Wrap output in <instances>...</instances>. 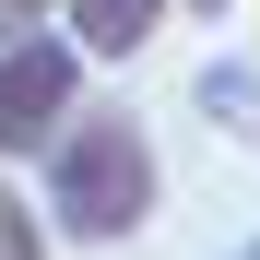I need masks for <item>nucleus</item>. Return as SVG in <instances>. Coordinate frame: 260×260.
<instances>
[{
    "instance_id": "f257e3e1",
    "label": "nucleus",
    "mask_w": 260,
    "mask_h": 260,
    "mask_svg": "<svg viewBox=\"0 0 260 260\" xmlns=\"http://www.w3.org/2000/svg\"><path fill=\"white\" fill-rule=\"evenodd\" d=\"M36 166H48V178H36V213H48V237H71V248H130L154 225V201H166L154 130L130 107H95V95L36 142Z\"/></svg>"
},
{
    "instance_id": "f03ea898",
    "label": "nucleus",
    "mask_w": 260,
    "mask_h": 260,
    "mask_svg": "<svg viewBox=\"0 0 260 260\" xmlns=\"http://www.w3.org/2000/svg\"><path fill=\"white\" fill-rule=\"evenodd\" d=\"M83 107V48L59 24H24L0 36V166H36V142Z\"/></svg>"
},
{
    "instance_id": "7ed1b4c3",
    "label": "nucleus",
    "mask_w": 260,
    "mask_h": 260,
    "mask_svg": "<svg viewBox=\"0 0 260 260\" xmlns=\"http://www.w3.org/2000/svg\"><path fill=\"white\" fill-rule=\"evenodd\" d=\"M48 24L71 36L83 59H142L166 36V0H48Z\"/></svg>"
},
{
    "instance_id": "20e7f679",
    "label": "nucleus",
    "mask_w": 260,
    "mask_h": 260,
    "mask_svg": "<svg viewBox=\"0 0 260 260\" xmlns=\"http://www.w3.org/2000/svg\"><path fill=\"white\" fill-rule=\"evenodd\" d=\"M189 107L225 130V142H260V59H213V71L189 83Z\"/></svg>"
},
{
    "instance_id": "39448f33",
    "label": "nucleus",
    "mask_w": 260,
    "mask_h": 260,
    "mask_svg": "<svg viewBox=\"0 0 260 260\" xmlns=\"http://www.w3.org/2000/svg\"><path fill=\"white\" fill-rule=\"evenodd\" d=\"M48 213H36V189H0V260H48Z\"/></svg>"
},
{
    "instance_id": "423d86ee",
    "label": "nucleus",
    "mask_w": 260,
    "mask_h": 260,
    "mask_svg": "<svg viewBox=\"0 0 260 260\" xmlns=\"http://www.w3.org/2000/svg\"><path fill=\"white\" fill-rule=\"evenodd\" d=\"M166 12H178V24H225L237 0H166Z\"/></svg>"
},
{
    "instance_id": "0eeeda50",
    "label": "nucleus",
    "mask_w": 260,
    "mask_h": 260,
    "mask_svg": "<svg viewBox=\"0 0 260 260\" xmlns=\"http://www.w3.org/2000/svg\"><path fill=\"white\" fill-rule=\"evenodd\" d=\"M24 24H48V0H0V36H24Z\"/></svg>"
},
{
    "instance_id": "6e6552de",
    "label": "nucleus",
    "mask_w": 260,
    "mask_h": 260,
    "mask_svg": "<svg viewBox=\"0 0 260 260\" xmlns=\"http://www.w3.org/2000/svg\"><path fill=\"white\" fill-rule=\"evenodd\" d=\"M225 260H260V237H237V248H225Z\"/></svg>"
}]
</instances>
